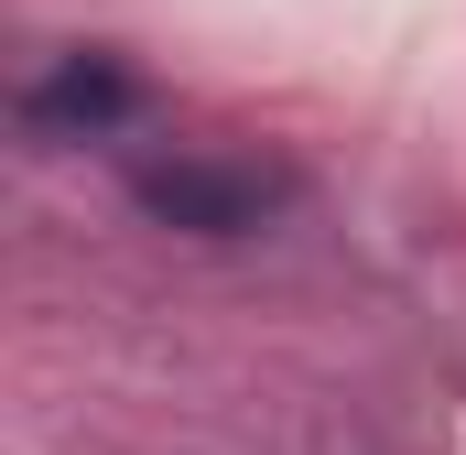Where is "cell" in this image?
<instances>
[{"mask_svg":"<svg viewBox=\"0 0 466 455\" xmlns=\"http://www.w3.org/2000/svg\"><path fill=\"white\" fill-rule=\"evenodd\" d=\"M271 196H282L271 174H249V163H196V152L130 174V207L152 228H185V238H249V228L271 217Z\"/></svg>","mask_w":466,"mask_h":455,"instance_id":"obj_1","label":"cell"},{"mask_svg":"<svg viewBox=\"0 0 466 455\" xmlns=\"http://www.w3.org/2000/svg\"><path fill=\"white\" fill-rule=\"evenodd\" d=\"M141 119V76L119 55H66L22 87V130L33 141H119Z\"/></svg>","mask_w":466,"mask_h":455,"instance_id":"obj_2","label":"cell"}]
</instances>
